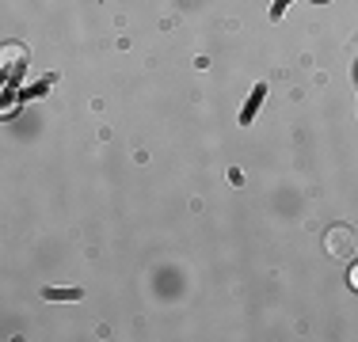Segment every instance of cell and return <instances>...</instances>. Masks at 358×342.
I'll use <instances>...</instances> for the list:
<instances>
[{
  "label": "cell",
  "mask_w": 358,
  "mask_h": 342,
  "mask_svg": "<svg viewBox=\"0 0 358 342\" xmlns=\"http://www.w3.org/2000/svg\"><path fill=\"white\" fill-rule=\"evenodd\" d=\"M324 251H328V259H336V262L355 259V251H358V232H355L351 225H331L328 232H324Z\"/></svg>",
  "instance_id": "obj_1"
},
{
  "label": "cell",
  "mask_w": 358,
  "mask_h": 342,
  "mask_svg": "<svg viewBox=\"0 0 358 342\" xmlns=\"http://www.w3.org/2000/svg\"><path fill=\"white\" fill-rule=\"evenodd\" d=\"M27 65V50H23V46H15V42H8V46H4V68H15V65Z\"/></svg>",
  "instance_id": "obj_3"
},
{
  "label": "cell",
  "mask_w": 358,
  "mask_h": 342,
  "mask_svg": "<svg viewBox=\"0 0 358 342\" xmlns=\"http://www.w3.org/2000/svg\"><path fill=\"white\" fill-rule=\"evenodd\" d=\"M46 301H80V289H46Z\"/></svg>",
  "instance_id": "obj_4"
},
{
  "label": "cell",
  "mask_w": 358,
  "mask_h": 342,
  "mask_svg": "<svg viewBox=\"0 0 358 342\" xmlns=\"http://www.w3.org/2000/svg\"><path fill=\"white\" fill-rule=\"evenodd\" d=\"M351 289H358V267L351 270Z\"/></svg>",
  "instance_id": "obj_6"
},
{
  "label": "cell",
  "mask_w": 358,
  "mask_h": 342,
  "mask_svg": "<svg viewBox=\"0 0 358 342\" xmlns=\"http://www.w3.org/2000/svg\"><path fill=\"white\" fill-rule=\"evenodd\" d=\"M317 4H324V0H317Z\"/></svg>",
  "instance_id": "obj_7"
},
{
  "label": "cell",
  "mask_w": 358,
  "mask_h": 342,
  "mask_svg": "<svg viewBox=\"0 0 358 342\" xmlns=\"http://www.w3.org/2000/svg\"><path fill=\"white\" fill-rule=\"evenodd\" d=\"M294 4V0H275V8H271V20H282V12Z\"/></svg>",
  "instance_id": "obj_5"
},
{
  "label": "cell",
  "mask_w": 358,
  "mask_h": 342,
  "mask_svg": "<svg viewBox=\"0 0 358 342\" xmlns=\"http://www.w3.org/2000/svg\"><path fill=\"white\" fill-rule=\"evenodd\" d=\"M263 99H267V84H255V88H252V99L244 103V110H241V122H244V126L255 122V110H259Z\"/></svg>",
  "instance_id": "obj_2"
}]
</instances>
